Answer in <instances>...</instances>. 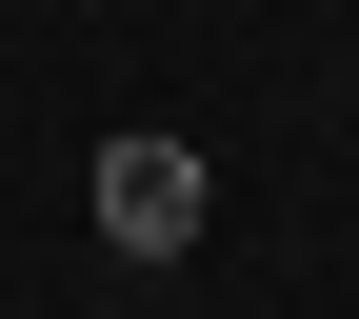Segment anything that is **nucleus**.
Wrapping results in <instances>:
<instances>
[{
  "label": "nucleus",
  "instance_id": "nucleus-1",
  "mask_svg": "<svg viewBox=\"0 0 359 319\" xmlns=\"http://www.w3.org/2000/svg\"><path fill=\"white\" fill-rule=\"evenodd\" d=\"M200 200H219V179L180 160V140H120V160H100V240H120V259H180Z\"/></svg>",
  "mask_w": 359,
  "mask_h": 319
}]
</instances>
